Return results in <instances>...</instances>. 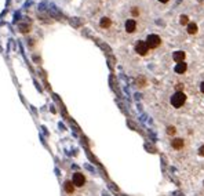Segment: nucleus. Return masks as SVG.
<instances>
[{"instance_id":"nucleus-1","label":"nucleus","mask_w":204,"mask_h":196,"mask_svg":"<svg viewBox=\"0 0 204 196\" xmlns=\"http://www.w3.org/2000/svg\"><path fill=\"white\" fill-rule=\"evenodd\" d=\"M186 101V95L182 91H177L174 95L171 97V105L174 108H181Z\"/></svg>"},{"instance_id":"nucleus-2","label":"nucleus","mask_w":204,"mask_h":196,"mask_svg":"<svg viewBox=\"0 0 204 196\" xmlns=\"http://www.w3.org/2000/svg\"><path fill=\"white\" fill-rule=\"evenodd\" d=\"M160 43H161V39L157 35H149V36L146 37V44L149 48H156L160 46Z\"/></svg>"},{"instance_id":"nucleus-3","label":"nucleus","mask_w":204,"mask_h":196,"mask_svg":"<svg viewBox=\"0 0 204 196\" xmlns=\"http://www.w3.org/2000/svg\"><path fill=\"white\" fill-rule=\"evenodd\" d=\"M148 50H149V47H148L146 41L139 40V41H138V43L135 44V51H137L139 55H146V54H148Z\"/></svg>"},{"instance_id":"nucleus-4","label":"nucleus","mask_w":204,"mask_h":196,"mask_svg":"<svg viewBox=\"0 0 204 196\" xmlns=\"http://www.w3.org/2000/svg\"><path fill=\"white\" fill-rule=\"evenodd\" d=\"M84 182H86V178H84V176H83V174L76 173L75 176H73V185H75V187H83V185H84Z\"/></svg>"},{"instance_id":"nucleus-5","label":"nucleus","mask_w":204,"mask_h":196,"mask_svg":"<svg viewBox=\"0 0 204 196\" xmlns=\"http://www.w3.org/2000/svg\"><path fill=\"white\" fill-rule=\"evenodd\" d=\"M135 28H137V22L134 19H127L126 21V30L128 33H133L134 30H135Z\"/></svg>"},{"instance_id":"nucleus-6","label":"nucleus","mask_w":204,"mask_h":196,"mask_svg":"<svg viewBox=\"0 0 204 196\" xmlns=\"http://www.w3.org/2000/svg\"><path fill=\"white\" fill-rule=\"evenodd\" d=\"M172 58H174V61L175 62H184V59H185V52L184 51H175L174 54H172Z\"/></svg>"},{"instance_id":"nucleus-7","label":"nucleus","mask_w":204,"mask_h":196,"mask_svg":"<svg viewBox=\"0 0 204 196\" xmlns=\"http://www.w3.org/2000/svg\"><path fill=\"white\" fill-rule=\"evenodd\" d=\"M171 145H172V148H174V149H181L182 146H184V141H182V139H179V138H175L174 141L171 142Z\"/></svg>"},{"instance_id":"nucleus-8","label":"nucleus","mask_w":204,"mask_h":196,"mask_svg":"<svg viewBox=\"0 0 204 196\" xmlns=\"http://www.w3.org/2000/svg\"><path fill=\"white\" fill-rule=\"evenodd\" d=\"M186 64L185 62H179V64H177V66H175V72L177 73H184L185 71H186Z\"/></svg>"},{"instance_id":"nucleus-9","label":"nucleus","mask_w":204,"mask_h":196,"mask_svg":"<svg viewBox=\"0 0 204 196\" xmlns=\"http://www.w3.org/2000/svg\"><path fill=\"white\" fill-rule=\"evenodd\" d=\"M196 32H197V25H196V24H193V22L188 24V33L189 35H195Z\"/></svg>"},{"instance_id":"nucleus-10","label":"nucleus","mask_w":204,"mask_h":196,"mask_svg":"<svg viewBox=\"0 0 204 196\" xmlns=\"http://www.w3.org/2000/svg\"><path fill=\"white\" fill-rule=\"evenodd\" d=\"M110 24H112V21H110L108 17H103L101 19V22H99V25H101V28H109Z\"/></svg>"},{"instance_id":"nucleus-11","label":"nucleus","mask_w":204,"mask_h":196,"mask_svg":"<svg viewBox=\"0 0 204 196\" xmlns=\"http://www.w3.org/2000/svg\"><path fill=\"white\" fill-rule=\"evenodd\" d=\"M65 191H66L68 193H72V192H73V184L66 181V182H65Z\"/></svg>"},{"instance_id":"nucleus-12","label":"nucleus","mask_w":204,"mask_h":196,"mask_svg":"<svg viewBox=\"0 0 204 196\" xmlns=\"http://www.w3.org/2000/svg\"><path fill=\"white\" fill-rule=\"evenodd\" d=\"M179 24H181V25H186V24H189L188 15H181L179 17Z\"/></svg>"},{"instance_id":"nucleus-13","label":"nucleus","mask_w":204,"mask_h":196,"mask_svg":"<svg viewBox=\"0 0 204 196\" xmlns=\"http://www.w3.org/2000/svg\"><path fill=\"white\" fill-rule=\"evenodd\" d=\"M131 13H133V15H134V17H137V15H138V14H139V10H138V8H137V7H134V8H133V10H131Z\"/></svg>"},{"instance_id":"nucleus-14","label":"nucleus","mask_w":204,"mask_h":196,"mask_svg":"<svg viewBox=\"0 0 204 196\" xmlns=\"http://www.w3.org/2000/svg\"><path fill=\"white\" fill-rule=\"evenodd\" d=\"M167 133H168V134H174V133H175V127H168Z\"/></svg>"},{"instance_id":"nucleus-15","label":"nucleus","mask_w":204,"mask_h":196,"mask_svg":"<svg viewBox=\"0 0 204 196\" xmlns=\"http://www.w3.org/2000/svg\"><path fill=\"white\" fill-rule=\"evenodd\" d=\"M200 90L204 93V82H201V84H200Z\"/></svg>"},{"instance_id":"nucleus-16","label":"nucleus","mask_w":204,"mask_h":196,"mask_svg":"<svg viewBox=\"0 0 204 196\" xmlns=\"http://www.w3.org/2000/svg\"><path fill=\"white\" fill-rule=\"evenodd\" d=\"M199 152H200V155H204V146H201V148H200Z\"/></svg>"},{"instance_id":"nucleus-17","label":"nucleus","mask_w":204,"mask_h":196,"mask_svg":"<svg viewBox=\"0 0 204 196\" xmlns=\"http://www.w3.org/2000/svg\"><path fill=\"white\" fill-rule=\"evenodd\" d=\"M177 89H178V91H179V90H181V89H184V86H182V84H178Z\"/></svg>"},{"instance_id":"nucleus-18","label":"nucleus","mask_w":204,"mask_h":196,"mask_svg":"<svg viewBox=\"0 0 204 196\" xmlns=\"http://www.w3.org/2000/svg\"><path fill=\"white\" fill-rule=\"evenodd\" d=\"M159 2H161V3H167L168 0H159Z\"/></svg>"}]
</instances>
